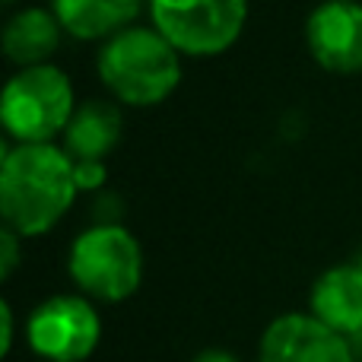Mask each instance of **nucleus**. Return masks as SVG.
<instances>
[{
	"label": "nucleus",
	"mask_w": 362,
	"mask_h": 362,
	"mask_svg": "<svg viewBox=\"0 0 362 362\" xmlns=\"http://www.w3.org/2000/svg\"><path fill=\"white\" fill-rule=\"evenodd\" d=\"M80 194L76 163L64 146L16 144L0 163V213L4 226L23 238H38L61 223Z\"/></svg>",
	"instance_id": "f257e3e1"
},
{
	"label": "nucleus",
	"mask_w": 362,
	"mask_h": 362,
	"mask_svg": "<svg viewBox=\"0 0 362 362\" xmlns=\"http://www.w3.org/2000/svg\"><path fill=\"white\" fill-rule=\"evenodd\" d=\"M181 51L153 25H131L105 38L99 76L121 105L146 108L165 102L181 83Z\"/></svg>",
	"instance_id": "f03ea898"
},
{
	"label": "nucleus",
	"mask_w": 362,
	"mask_h": 362,
	"mask_svg": "<svg viewBox=\"0 0 362 362\" xmlns=\"http://www.w3.org/2000/svg\"><path fill=\"white\" fill-rule=\"evenodd\" d=\"M74 112V86L54 64L19 67L0 99V121L13 144H51L67 131Z\"/></svg>",
	"instance_id": "7ed1b4c3"
},
{
	"label": "nucleus",
	"mask_w": 362,
	"mask_h": 362,
	"mask_svg": "<svg viewBox=\"0 0 362 362\" xmlns=\"http://www.w3.org/2000/svg\"><path fill=\"white\" fill-rule=\"evenodd\" d=\"M67 270L89 299L121 302L144 280V251L124 226L99 223L74 238Z\"/></svg>",
	"instance_id": "20e7f679"
},
{
	"label": "nucleus",
	"mask_w": 362,
	"mask_h": 362,
	"mask_svg": "<svg viewBox=\"0 0 362 362\" xmlns=\"http://www.w3.org/2000/svg\"><path fill=\"white\" fill-rule=\"evenodd\" d=\"M153 25L187 57H216L235 45L248 0H150Z\"/></svg>",
	"instance_id": "39448f33"
},
{
	"label": "nucleus",
	"mask_w": 362,
	"mask_h": 362,
	"mask_svg": "<svg viewBox=\"0 0 362 362\" xmlns=\"http://www.w3.org/2000/svg\"><path fill=\"white\" fill-rule=\"evenodd\" d=\"M25 337L32 353L48 362H83L102 340V318L83 296H51L32 308Z\"/></svg>",
	"instance_id": "423d86ee"
},
{
	"label": "nucleus",
	"mask_w": 362,
	"mask_h": 362,
	"mask_svg": "<svg viewBox=\"0 0 362 362\" xmlns=\"http://www.w3.org/2000/svg\"><path fill=\"white\" fill-rule=\"evenodd\" d=\"M261 362H356L346 334L334 331L312 312H289L267 325Z\"/></svg>",
	"instance_id": "0eeeda50"
},
{
	"label": "nucleus",
	"mask_w": 362,
	"mask_h": 362,
	"mask_svg": "<svg viewBox=\"0 0 362 362\" xmlns=\"http://www.w3.org/2000/svg\"><path fill=\"white\" fill-rule=\"evenodd\" d=\"M305 42L312 57L331 74L362 70V4L325 0L305 23Z\"/></svg>",
	"instance_id": "6e6552de"
},
{
	"label": "nucleus",
	"mask_w": 362,
	"mask_h": 362,
	"mask_svg": "<svg viewBox=\"0 0 362 362\" xmlns=\"http://www.w3.org/2000/svg\"><path fill=\"white\" fill-rule=\"evenodd\" d=\"M312 315L346 337L362 334V264H337L325 270L312 286Z\"/></svg>",
	"instance_id": "1a4fd4ad"
},
{
	"label": "nucleus",
	"mask_w": 362,
	"mask_h": 362,
	"mask_svg": "<svg viewBox=\"0 0 362 362\" xmlns=\"http://www.w3.org/2000/svg\"><path fill=\"white\" fill-rule=\"evenodd\" d=\"M61 19L54 10L45 6H25L19 10L10 23L4 25V54L6 61L19 64V67H35V64H48V57L61 45Z\"/></svg>",
	"instance_id": "9d476101"
},
{
	"label": "nucleus",
	"mask_w": 362,
	"mask_h": 362,
	"mask_svg": "<svg viewBox=\"0 0 362 362\" xmlns=\"http://www.w3.org/2000/svg\"><path fill=\"white\" fill-rule=\"evenodd\" d=\"M121 140V108L115 102H83L74 112L67 131H64V150L74 163L83 159H105Z\"/></svg>",
	"instance_id": "9b49d317"
},
{
	"label": "nucleus",
	"mask_w": 362,
	"mask_h": 362,
	"mask_svg": "<svg viewBox=\"0 0 362 362\" xmlns=\"http://www.w3.org/2000/svg\"><path fill=\"white\" fill-rule=\"evenodd\" d=\"M51 10L61 19L64 32L83 42H95L127 29V23L140 13V0H54Z\"/></svg>",
	"instance_id": "f8f14e48"
},
{
	"label": "nucleus",
	"mask_w": 362,
	"mask_h": 362,
	"mask_svg": "<svg viewBox=\"0 0 362 362\" xmlns=\"http://www.w3.org/2000/svg\"><path fill=\"white\" fill-rule=\"evenodd\" d=\"M19 238L23 235H19L16 229H10V226L0 229V276H4V280H10L19 264Z\"/></svg>",
	"instance_id": "ddd939ff"
},
{
	"label": "nucleus",
	"mask_w": 362,
	"mask_h": 362,
	"mask_svg": "<svg viewBox=\"0 0 362 362\" xmlns=\"http://www.w3.org/2000/svg\"><path fill=\"white\" fill-rule=\"evenodd\" d=\"M76 185L80 191H95V187L105 185V165L99 159H83L76 163Z\"/></svg>",
	"instance_id": "4468645a"
},
{
	"label": "nucleus",
	"mask_w": 362,
	"mask_h": 362,
	"mask_svg": "<svg viewBox=\"0 0 362 362\" xmlns=\"http://www.w3.org/2000/svg\"><path fill=\"white\" fill-rule=\"evenodd\" d=\"M0 318H4V331H0V350H4V356H10L13 350V337H16V325H13V305L10 302H0Z\"/></svg>",
	"instance_id": "2eb2a0df"
},
{
	"label": "nucleus",
	"mask_w": 362,
	"mask_h": 362,
	"mask_svg": "<svg viewBox=\"0 0 362 362\" xmlns=\"http://www.w3.org/2000/svg\"><path fill=\"white\" fill-rule=\"evenodd\" d=\"M194 362H238L232 353H226V350H204V353H197L194 356Z\"/></svg>",
	"instance_id": "dca6fc26"
},
{
	"label": "nucleus",
	"mask_w": 362,
	"mask_h": 362,
	"mask_svg": "<svg viewBox=\"0 0 362 362\" xmlns=\"http://www.w3.org/2000/svg\"><path fill=\"white\" fill-rule=\"evenodd\" d=\"M6 4H16V0H6Z\"/></svg>",
	"instance_id": "f3484780"
}]
</instances>
